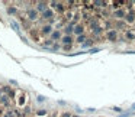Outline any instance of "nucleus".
I'll use <instances>...</instances> for the list:
<instances>
[{
    "mask_svg": "<svg viewBox=\"0 0 135 117\" xmlns=\"http://www.w3.org/2000/svg\"><path fill=\"white\" fill-rule=\"evenodd\" d=\"M28 16H29V19H31V20H33V19H36V10H33V9H29V10H28Z\"/></svg>",
    "mask_w": 135,
    "mask_h": 117,
    "instance_id": "nucleus-1",
    "label": "nucleus"
},
{
    "mask_svg": "<svg viewBox=\"0 0 135 117\" xmlns=\"http://www.w3.org/2000/svg\"><path fill=\"white\" fill-rule=\"evenodd\" d=\"M10 25H12V28H13V29H15L16 32H18V33H19V25L16 23L15 20H12V22H10Z\"/></svg>",
    "mask_w": 135,
    "mask_h": 117,
    "instance_id": "nucleus-2",
    "label": "nucleus"
},
{
    "mask_svg": "<svg viewBox=\"0 0 135 117\" xmlns=\"http://www.w3.org/2000/svg\"><path fill=\"white\" fill-rule=\"evenodd\" d=\"M108 38H109V39H115V38H116V32H115V30L109 32V33H108Z\"/></svg>",
    "mask_w": 135,
    "mask_h": 117,
    "instance_id": "nucleus-3",
    "label": "nucleus"
},
{
    "mask_svg": "<svg viewBox=\"0 0 135 117\" xmlns=\"http://www.w3.org/2000/svg\"><path fill=\"white\" fill-rule=\"evenodd\" d=\"M51 16H52V13L48 10V12H44V18H48V19H51Z\"/></svg>",
    "mask_w": 135,
    "mask_h": 117,
    "instance_id": "nucleus-4",
    "label": "nucleus"
},
{
    "mask_svg": "<svg viewBox=\"0 0 135 117\" xmlns=\"http://www.w3.org/2000/svg\"><path fill=\"white\" fill-rule=\"evenodd\" d=\"M62 42H64V44H70V42H71V38H70V36H65V38L62 39Z\"/></svg>",
    "mask_w": 135,
    "mask_h": 117,
    "instance_id": "nucleus-5",
    "label": "nucleus"
},
{
    "mask_svg": "<svg viewBox=\"0 0 135 117\" xmlns=\"http://www.w3.org/2000/svg\"><path fill=\"white\" fill-rule=\"evenodd\" d=\"M44 32H45V33H50V32H51V26H45V28H44Z\"/></svg>",
    "mask_w": 135,
    "mask_h": 117,
    "instance_id": "nucleus-6",
    "label": "nucleus"
},
{
    "mask_svg": "<svg viewBox=\"0 0 135 117\" xmlns=\"http://www.w3.org/2000/svg\"><path fill=\"white\" fill-rule=\"evenodd\" d=\"M52 38H54V39L60 38V32H54V33H52Z\"/></svg>",
    "mask_w": 135,
    "mask_h": 117,
    "instance_id": "nucleus-7",
    "label": "nucleus"
},
{
    "mask_svg": "<svg viewBox=\"0 0 135 117\" xmlns=\"http://www.w3.org/2000/svg\"><path fill=\"white\" fill-rule=\"evenodd\" d=\"M81 30H83V28H81V26H77V28H76V32H77V33H80Z\"/></svg>",
    "mask_w": 135,
    "mask_h": 117,
    "instance_id": "nucleus-8",
    "label": "nucleus"
},
{
    "mask_svg": "<svg viewBox=\"0 0 135 117\" xmlns=\"http://www.w3.org/2000/svg\"><path fill=\"white\" fill-rule=\"evenodd\" d=\"M84 41V36H79V39H77V42H83Z\"/></svg>",
    "mask_w": 135,
    "mask_h": 117,
    "instance_id": "nucleus-9",
    "label": "nucleus"
}]
</instances>
